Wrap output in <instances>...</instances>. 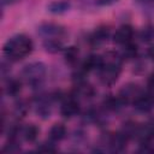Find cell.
I'll list each match as a JSON object with an SVG mask.
<instances>
[{
    "label": "cell",
    "mask_w": 154,
    "mask_h": 154,
    "mask_svg": "<svg viewBox=\"0 0 154 154\" xmlns=\"http://www.w3.org/2000/svg\"><path fill=\"white\" fill-rule=\"evenodd\" d=\"M34 51L32 40L25 34H16L7 38L2 46V54L8 61H19Z\"/></svg>",
    "instance_id": "obj_1"
},
{
    "label": "cell",
    "mask_w": 154,
    "mask_h": 154,
    "mask_svg": "<svg viewBox=\"0 0 154 154\" xmlns=\"http://www.w3.org/2000/svg\"><path fill=\"white\" fill-rule=\"evenodd\" d=\"M123 61L119 52H107L102 55V64L97 70V76L103 85H112L118 81Z\"/></svg>",
    "instance_id": "obj_2"
},
{
    "label": "cell",
    "mask_w": 154,
    "mask_h": 154,
    "mask_svg": "<svg viewBox=\"0 0 154 154\" xmlns=\"http://www.w3.org/2000/svg\"><path fill=\"white\" fill-rule=\"evenodd\" d=\"M47 73V66L42 61H31L23 66L20 71L22 79L30 87H38L43 82Z\"/></svg>",
    "instance_id": "obj_3"
},
{
    "label": "cell",
    "mask_w": 154,
    "mask_h": 154,
    "mask_svg": "<svg viewBox=\"0 0 154 154\" xmlns=\"http://www.w3.org/2000/svg\"><path fill=\"white\" fill-rule=\"evenodd\" d=\"M37 32L45 38H61L66 35V29L54 22H45L37 26Z\"/></svg>",
    "instance_id": "obj_4"
},
{
    "label": "cell",
    "mask_w": 154,
    "mask_h": 154,
    "mask_svg": "<svg viewBox=\"0 0 154 154\" xmlns=\"http://www.w3.org/2000/svg\"><path fill=\"white\" fill-rule=\"evenodd\" d=\"M79 112H81L79 101L75 99L71 94L64 95L63 99L60 100V114L66 119H71L78 116Z\"/></svg>",
    "instance_id": "obj_5"
},
{
    "label": "cell",
    "mask_w": 154,
    "mask_h": 154,
    "mask_svg": "<svg viewBox=\"0 0 154 154\" xmlns=\"http://www.w3.org/2000/svg\"><path fill=\"white\" fill-rule=\"evenodd\" d=\"M134 37H135V29L130 24H123L113 34V42L123 47L129 43H132Z\"/></svg>",
    "instance_id": "obj_6"
},
{
    "label": "cell",
    "mask_w": 154,
    "mask_h": 154,
    "mask_svg": "<svg viewBox=\"0 0 154 154\" xmlns=\"http://www.w3.org/2000/svg\"><path fill=\"white\" fill-rule=\"evenodd\" d=\"M71 95L77 99L78 101L81 100H89L91 97H94L95 95V88L89 84L87 81H81V82H76L73 90L71 91Z\"/></svg>",
    "instance_id": "obj_7"
},
{
    "label": "cell",
    "mask_w": 154,
    "mask_h": 154,
    "mask_svg": "<svg viewBox=\"0 0 154 154\" xmlns=\"http://www.w3.org/2000/svg\"><path fill=\"white\" fill-rule=\"evenodd\" d=\"M132 106L137 112L141 113H148L153 109L154 107V97L150 93H144L142 91L134 101H132Z\"/></svg>",
    "instance_id": "obj_8"
},
{
    "label": "cell",
    "mask_w": 154,
    "mask_h": 154,
    "mask_svg": "<svg viewBox=\"0 0 154 154\" xmlns=\"http://www.w3.org/2000/svg\"><path fill=\"white\" fill-rule=\"evenodd\" d=\"M143 90L138 87V84H135V83H129L126 85H124L120 91L118 93V96L123 100V102L125 105L128 103H132V101L142 93Z\"/></svg>",
    "instance_id": "obj_9"
},
{
    "label": "cell",
    "mask_w": 154,
    "mask_h": 154,
    "mask_svg": "<svg viewBox=\"0 0 154 154\" xmlns=\"http://www.w3.org/2000/svg\"><path fill=\"white\" fill-rule=\"evenodd\" d=\"M102 64V55H99V54H90L89 57H87L84 59V61L79 65V70L83 71L84 73H89L91 71H97L100 69Z\"/></svg>",
    "instance_id": "obj_10"
},
{
    "label": "cell",
    "mask_w": 154,
    "mask_h": 154,
    "mask_svg": "<svg viewBox=\"0 0 154 154\" xmlns=\"http://www.w3.org/2000/svg\"><path fill=\"white\" fill-rule=\"evenodd\" d=\"M111 36V29L107 25H100L97 26L89 36V42L91 45H101L103 42H106Z\"/></svg>",
    "instance_id": "obj_11"
},
{
    "label": "cell",
    "mask_w": 154,
    "mask_h": 154,
    "mask_svg": "<svg viewBox=\"0 0 154 154\" xmlns=\"http://www.w3.org/2000/svg\"><path fill=\"white\" fill-rule=\"evenodd\" d=\"M40 129L35 124H26L24 126H19V136L25 142H35L38 137Z\"/></svg>",
    "instance_id": "obj_12"
},
{
    "label": "cell",
    "mask_w": 154,
    "mask_h": 154,
    "mask_svg": "<svg viewBox=\"0 0 154 154\" xmlns=\"http://www.w3.org/2000/svg\"><path fill=\"white\" fill-rule=\"evenodd\" d=\"M67 136V129L64 124L61 123H55L52 125V128L49 129V132H48V137L49 140H52L53 142L58 143L60 141H63L65 137Z\"/></svg>",
    "instance_id": "obj_13"
},
{
    "label": "cell",
    "mask_w": 154,
    "mask_h": 154,
    "mask_svg": "<svg viewBox=\"0 0 154 154\" xmlns=\"http://www.w3.org/2000/svg\"><path fill=\"white\" fill-rule=\"evenodd\" d=\"M71 8V2L69 0H55L47 5L48 12L53 14H63Z\"/></svg>",
    "instance_id": "obj_14"
},
{
    "label": "cell",
    "mask_w": 154,
    "mask_h": 154,
    "mask_svg": "<svg viewBox=\"0 0 154 154\" xmlns=\"http://www.w3.org/2000/svg\"><path fill=\"white\" fill-rule=\"evenodd\" d=\"M42 46H43L45 51L51 54H57L65 49L61 38H45Z\"/></svg>",
    "instance_id": "obj_15"
},
{
    "label": "cell",
    "mask_w": 154,
    "mask_h": 154,
    "mask_svg": "<svg viewBox=\"0 0 154 154\" xmlns=\"http://www.w3.org/2000/svg\"><path fill=\"white\" fill-rule=\"evenodd\" d=\"M102 105H103L105 109L111 111V112H117L125 106V103L123 102V100L118 95H109L108 97H106L103 100Z\"/></svg>",
    "instance_id": "obj_16"
},
{
    "label": "cell",
    "mask_w": 154,
    "mask_h": 154,
    "mask_svg": "<svg viewBox=\"0 0 154 154\" xmlns=\"http://www.w3.org/2000/svg\"><path fill=\"white\" fill-rule=\"evenodd\" d=\"M20 89H22V81L17 78H8L4 88L5 93L8 96H17L20 93Z\"/></svg>",
    "instance_id": "obj_17"
},
{
    "label": "cell",
    "mask_w": 154,
    "mask_h": 154,
    "mask_svg": "<svg viewBox=\"0 0 154 154\" xmlns=\"http://www.w3.org/2000/svg\"><path fill=\"white\" fill-rule=\"evenodd\" d=\"M78 58H79V49H78V47L70 46V47H66L64 49V59H65L66 64L73 66V65L77 64Z\"/></svg>",
    "instance_id": "obj_18"
},
{
    "label": "cell",
    "mask_w": 154,
    "mask_h": 154,
    "mask_svg": "<svg viewBox=\"0 0 154 154\" xmlns=\"http://www.w3.org/2000/svg\"><path fill=\"white\" fill-rule=\"evenodd\" d=\"M141 41L146 43H152L154 41V24H147L140 31Z\"/></svg>",
    "instance_id": "obj_19"
},
{
    "label": "cell",
    "mask_w": 154,
    "mask_h": 154,
    "mask_svg": "<svg viewBox=\"0 0 154 154\" xmlns=\"http://www.w3.org/2000/svg\"><path fill=\"white\" fill-rule=\"evenodd\" d=\"M28 109H29V105L26 103V101L25 100H19V101H17L14 103L13 114H14V117L17 119H20V118H23L26 114Z\"/></svg>",
    "instance_id": "obj_20"
},
{
    "label": "cell",
    "mask_w": 154,
    "mask_h": 154,
    "mask_svg": "<svg viewBox=\"0 0 154 154\" xmlns=\"http://www.w3.org/2000/svg\"><path fill=\"white\" fill-rule=\"evenodd\" d=\"M37 150L38 152H43V153H53L58 150V147L55 146V142H53L52 140L42 142L37 146Z\"/></svg>",
    "instance_id": "obj_21"
},
{
    "label": "cell",
    "mask_w": 154,
    "mask_h": 154,
    "mask_svg": "<svg viewBox=\"0 0 154 154\" xmlns=\"http://www.w3.org/2000/svg\"><path fill=\"white\" fill-rule=\"evenodd\" d=\"M137 4H141V5H152L154 4V0H135Z\"/></svg>",
    "instance_id": "obj_22"
},
{
    "label": "cell",
    "mask_w": 154,
    "mask_h": 154,
    "mask_svg": "<svg viewBox=\"0 0 154 154\" xmlns=\"http://www.w3.org/2000/svg\"><path fill=\"white\" fill-rule=\"evenodd\" d=\"M18 0H1V5L2 6H6V5H12L14 2H17Z\"/></svg>",
    "instance_id": "obj_23"
}]
</instances>
